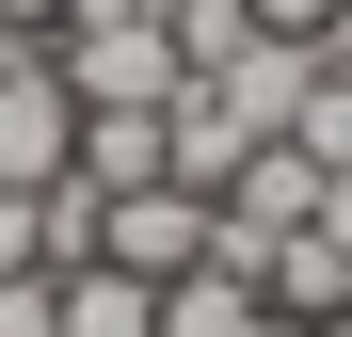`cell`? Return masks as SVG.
<instances>
[{"mask_svg":"<svg viewBox=\"0 0 352 337\" xmlns=\"http://www.w3.org/2000/svg\"><path fill=\"white\" fill-rule=\"evenodd\" d=\"M48 65H65V96H80V112H160L176 81H192V65H176V32H160V0L65 17V32H48Z\"/></svg>","mask_w":352,"mask_h":337,"instance_id":"1","label":"cell"},{"mask_svg":"<svg viewBox=\"0 0 352 337\" xmlns=\"http://www.w3.org/2000/svg\"><path fill=\"white\" fill-rule=\"evenodd\" d=\"M96 257H112V273H144V289H176V273H208V193H176V177L112 193V209H96Z\"/></svg>","mask_w":352,"mask_h":337,"instance_id":"2","label":"cell"},{"mask_svg":"<svg viewBox=\"0 0 352 337\" xmlns=\"http://www.w3.org/2000/svg\"><path fill=\"white\" fill-rule=\"evenodd\" d=\"M48 177H80V96H65V65H32L0 81V193H48Z\"/></svg>","mask_w":352,"mask_h":337,"instance_id":"3","label":"cell"},{"mask_svg":"<svg viewBox=\"0 0 352 337\" xmlns=\"http://www.w3.org/2000/svg\"><path fill=\"white\" fill-rule=\"evenodd\" d=\"M160 337H288V321L256 305V273H176V289H160Z\"/></svg>","mask_w":352,"mask_h":337,"instance_id":"4","label":"cell"},{"mask_svg":"<svg viewBox=\"0 0 352 337\" xmlns=\"http://www.w3.org/2000/svg\"><path fill=\"white\" fill-rule=\"evenodd\" d=\"M48 289H65V337H160V289H144V273H112V257L48 273Z\"/></svg>","mask_w":352,"mask_h":337,"instance_id":"5","label":"cell"},{"mask_svg":"<svg viewBox=\"0 0 352 337\" xmlns=\"http://www.w3.org/2000/svg\"><path fill=\"white\" fill-rule=\"evenodd\" d=\"M80 177H96V193H144V177H176V161H160V112H80Z\"/></svg>","mask_w":352,"mask_h":337,"instance_id":"6","label":"cell"},{"mask_svg":"<svg viewBox=\"0 0 352 337\" xmlns=\"http://www.w3.org/2000/svg\"><path fill=\"white\" fill-rule=\"evenodd\" d=\"M160 32H176V65H192V81H224V65L256 48V17H241V0H160Z\"/></svg>","mask_w":352,"mask_h":337,"instance_id":"7","label":"cell"},{"mask_svg":"<svg viewBox=\"0 0 352 337\" xmlns=\"http://www.w3.org/2000/svg\"><path fill=\"white\" fill-rule=\"evenodd\" d=\"M288 145H305L320 177H352V81H336V65H320V96H305V112H288Z\"/></svg>","mask_w":352,"mask_h":337,"instance_id":"8","label":"cell"},{"mask_svg":"<svg viewBox=\"0 0 352 337\" xmlns=\"http://www.w3.org/2000/svg\"><path fill=\"white\" fill-rule=\"evenodd\" d=\"M0 337H65V289L48 273H0Z\"/></svg>","mask_w":352,"mask_h":337,"instance_id":"9","label":"cell"},{"mask_svg":"<svg viewBox=\"0 0 352 337\" xmlns=\"http://www.w3.org/2000/svg\"><path fill=\"white\" fill-rule=\"evenodd\" d=\"M0 273H48V193H0Z\"/></svg>","mask_w":352,"mask_h":337,"instance_id":"10","label":"cell"},{"mask_svg":"<svg viewBox=\"0 0 352 337\" xmlns=\"http://www.w3.org/2000/svg\"><path fill=\"white\" fill-rule=\"evenodd\" d=\"M256 32H288V48H336V0H241Z\"/></svg>","mask_w":352,"mask_h":337,"instance_id":"11","label":"cell"},{"mask_svg":"<svg viewBox=\"0 0 352 337\" xmlns=\"http://www.w3.org/2000/svg\"><path fill=\"white\" fill-rule=\"evenodd\" d=\"M0 32H32V48H48V32H65V0H0Z\"/></svg>","mask_w":352,"mask_h":337,"instance_id":"12","label":"cell"},{"mask_svg":"<svg viewBox=\"0 0 352 337\" xmlns=\"http://www.w3.org/2000/svg\"><path fill=\"white\" fill-rule=\"evenodd\" d=\"M320 241H336V257H352V177H320Z\"/></svg>","mask_w":352,"mask_h":337,"instance_id":"13","label":"cell"},{"mask_svg":"<svg viewBox=\"0 0 352 337\" xmlns=\"http://www.w3.org/2000/svg\"><path fill=\"white\" fill-rule=\"evenodd\" d=\"M16 65H32V32H0V81H16Z\"/></svg>","mask_w":352,"mask_h":337,"instance_id":"14","label":"cell"},{"mask_svg":"<svg viewBox=\"0 0 352 337\" xmlns=\"http://www.w3.org/2000/svg\"><path fill=\"white\" fill-rule=\"evenodd\" d=\"M320 65H336V81H352V32H336V48H320Z\"/></svg>","mask_w":352,"mask_h":337,"instance_id":"15","label":"cell"},{"mask_svg":"<svg viewBox=\"0 0 352 337\" xmlns=\"http://www.w3.org/2000/svg\"><path fill=\"white\" fill-rule=\"evenodd\" d=\"M305 337H352V321H305Z\"/></svg>","mask_w":352,"mask_h":337,"instance_id":"16","label":"cell"}]
</instances>
